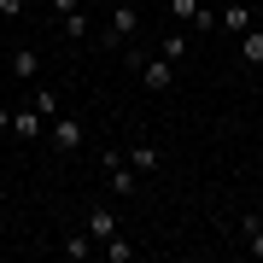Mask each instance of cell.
<instances>
[{
  "label": "cell",
  "instance_id": "obj_1",
  "mask_svg": "<svg viewBox=\"0 0 263 263\" xmlns=\"http://www.w3.org/2000/svg\"><path fill=\"white\" fill-rule=\"evenodd\" d=\"M100 170L111 176V193H117V199H135V187H141V170L129 164V152H123V146H105V152H100Z\"/></svg>",
  "mask_w": 263,
  "mask_h": 263
},
{
  "label": "cell",
  "instance_id": "obj_2",
  "mask_svg": "<svg viewBox=\"0 0 263 263\" xmlns=\"http://www.w3.org/2000/svg\"><path fill=\"white\" fill-rule=\"evenodd\" d=\"M170 18H176V24H187L193 35H211V29H216V18H222V12H211L205 0H170Z\"/></svg>",
  "mask_w": 263,
  "mask_h": 263
},
{
  "label": "cell",
  "instance_id": "obj_3",
  "mask_svg": "<svg viewBox=\"0 0 263 263\" xmlns=\"http://www.w3.org/2000/svg\"><path fill=\"white\" fill-rule=\"evenodd\" d=\"M135 29H141V12L135 6H117L111 24H105V47H123V41H135Z\"/></svg>",
  "mask_w": 263,
  "mask_h": 263
},
{
  "label": "cell",
  "instance_id": "obj_4",
  "mask_svg": "<svg viewBox=\"0 0 263 263\" xmlns=\"http://www.w3.org/2000/svg\"><path fill=\"white\" fill-rule=\"evenodd\" d=\"M47 135H53V146H59V152H76V146H82V123H76L70 111H59V117L47 123Z\"/></svg>",
  "mask_w": 263,
  "mask_h": 263
},
{
  "label": "cell",
  "instance_id": "obj_5",
  "mask_svg": "<svg viewBox=\"0 0 263 263\" xmlns=\"http://www.w3.org/2000/svg\"><path fill=\"white\" fill-rule=\"evenodd\" d=\"M88 234H94L100 246L117 240V211H111V205H88Z\"/></svg>",
  "mask_w": 263,
  "mask_h": 263
},
{
  "label": "cell",
  "instance_id": "obj_6",
  "mask_svg": "<svg viewBox=\"0 0 263 263\" xmlns=\"http://www.w3.org/2000/svg\"><path fill=\"white\" fill-rule=\"evenodd\" d=\"M216 24H222L228 35H246V29H252L257 18H252V6H246V0H228V6H222V18H216Z\"/></svg>",
  "mask_w": 263,
  "mask_h": 263
},
{
  "label": "cell",
  "instance_id": "obj_7",
  "mask_svg": "<svg viewBox=\"0 0 263 263\" xmlns=\"http://www.w3.org/2000/svg\"><path fill=\"white\" fill-rule=\"evenodd\" d=\"M12 135H24V141H41L47 135V117L29 105V111H12Z\"/></svg>",
  "mask_w": 263,
  "mask_h": 263
},
{
  "label": "cell",
  "instance_id": "obj_8",
  "mask_svg": "<svg viewBox=\"0 0 263 263\" xmlns=\"http://www.w3.org/2000/svg\"><path fill=\"white\" fill-rule=\"evenodd\" d=\"M59 252H65L70 263H82V257H94V252H100V240L82 228V234H65V246H59Z\"/></svg>",
  "mask_w": 263,
  "mask_h": 263
},
{
  "label": "cell",
  "instance_id": "obj_9",
  "mask_svg": "<svg viewBox=\"0 0 263 263\" xmlns=\"http://www.w3.org/2000/svg\"><path fill=\"white\" fill-rule=\"evenodd\" d=\"M12 76H18V82H35V76H41V59L29 53V47H18V53H12Z\"/></svg>",
  "mask_w": 263,
  "mask_h": 263
},
{
  "label": "cell",
  "instance_id": "obj_10",
  "mask_svg": "<svg viewBox=\"0 0 263 263\" xmlns=\"http://www.w3.org/2000/svg\"><path fill=\"white\" fill-rule=\"evenodd\" d=\"M129 164L141 170V176H152V170H158V146H152V141H135L129 146Z\"/></svg>",
  "mask_w": 263,
  "mask_h": 263
},
{
  "label": "cell",
  "instance_id": "obj_11",
  "mask_svg": "<svg viewBox=\"0 0 263 263\" xmlns=\"http://www.w3.org/2000/svg\"><path fill=\"white\" fill-rule=\"evenodd\" d=\"M59 29H65V41H88V35H94L88 12H70V18H59Z\"/></svg>",
  "mask_w": 263,
  "mask_h": 263
},
{
  "label": "cell",
  "instance_id": "obj_12",
  "mask_svg": "<svg viewBox=\"0 0 263 263\" xmlns=\"http://www.w3.org/2000/svg\"><path fill=\"white\" fill-rule=\"evenodd\" d=\"M29 105H35V111L47 117V123H53L59 111H65V100H59V88H35V100H29Z\"/></svg>",
  "mask_w": 263,
  "mask_h": 263
},
{
  "label": "cell",
  "instance_id": "obj_13",
  "mask_svg": "<svg viewBox=\"0 0 263 263\" xmlns=\"http://www.w3.org/2000/svg\"><path fill=\"white\" fill-rule=\"evenodd\" d=\"M240 59H246V65H263V29H257V24L240 35Z\"/></svg>",
  "mask_w": 263,
  "mask_h": 263
},
{
  "label": "cell",
  "instance_id": "obj_14",
  "mask_svg": "<svg viewBox=\"0 0 263 263\" xmlns=\"http://www.w3.org/2000/svg\"><path fill=\"white\" fill-rule=\"evenodd\" d=\"M100 252H105V257H111V263H129V257H135V246H129V240H123V234H117V240H105V246H100Z\"/></svg>",
  "mask_w": 263,
  "mask_h": 263
},
{
  "label": "cell",
  "instance_id": "obj_15",
  "mask_svg": "<svg viewBox=\"0 0 263 263\" xmlns=\"http://www.w3.org/2000/svg\"><path fill=\"white\" fill-rule=\"evenodd\" d=\"M164 59H187V35H176V29H170V35H164V47H158Z\"/></svg>",
  "mask_w": 263,
  "mask_h": 263
},
{
  "label": "cell",
  "instance_id": "obj_16",
  "mask_svg": "<svg viewBox=\"0 0 263 263\" xmlns=\"http://www.w3.org/2000/svg\"><path fill=\"white\" fill-rule=\"evenodd\" d=\"M246 252H252V257H263V228H252V234H246Z\"/></svg>",
  "mask_w": 263,
  "mask_h": 263
},
{
  "label": "cell",
  "instance_id": "obj_17",
  "mask_svg": "<svg viewBox=\"0 0 263 263\" xmlns=\"http://www.w3.org/2000/svg\"><path fill=\"white\" fill-rule=\"evenodd\" d=\"M0 18H24V0H0Z\"/></svg>",
  "mask_w": 263,
  "mask_h": 263
},
{
  "label": "cell",
  "instance_id": "obj_18",
  "mask_svg": "<svg viewBox=\"0 0 263 263\" xmlns=\"http://www.w3.org/2000/svg\"><path fill=\"white\" fill-rule=\"evenodd\" d=\"M53 12H59V18H70V12H82V0H53Z\"/></svg>",
  "mask_w": 263,
  "mask_h": 263
},
{
  "label": "cell",
  "instance_id": "obj_19",
  "mask_svg": "<svg viewBox=\"0 0 263 263\" xmlns=\"http://www.w3.org/2000/svg\"><path fill=\"white\" fill-rule=\"evenodd\" d=\"M0 135H12V111H6V105H0Z\"/></svg>",
  "mask_w": 263,
  "mask_h": 263
},
{
  "label": "cell",
  "instance_id": "obj_20",
  "mask_svg": "<svg viewBox=\"0 0 263 263\" xmlns=\"http://www.w3.org/2000/svg\"><path fill=\"white\" fill-rule=\"evenodd\" d=\"M252 228H263V211H252V216H246V234H252Z\"/></svg>",
  "mask_w": 263,
  "mask_h": 263
}]
</instances>
